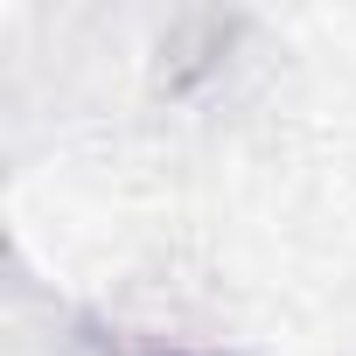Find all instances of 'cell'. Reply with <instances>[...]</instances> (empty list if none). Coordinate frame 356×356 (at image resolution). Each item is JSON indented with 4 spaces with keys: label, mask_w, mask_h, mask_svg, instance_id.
<instances>
[{
    "label": "cell",
    "mask_w": 356,
    "mask_h": 356,
    "mask_svg": "<svg viewBox=\"0 0 356 356\" xmlns=\"http://www.w3.org/2000/svg\"><path fill=\"white\" fill-rule=\"evenodd\" d=\"M91 349L98 356H210V349H182V342H161V335H126V328H98Z\"/></svg>",
    "instance_id": "obj_1"
}]
</instances>
